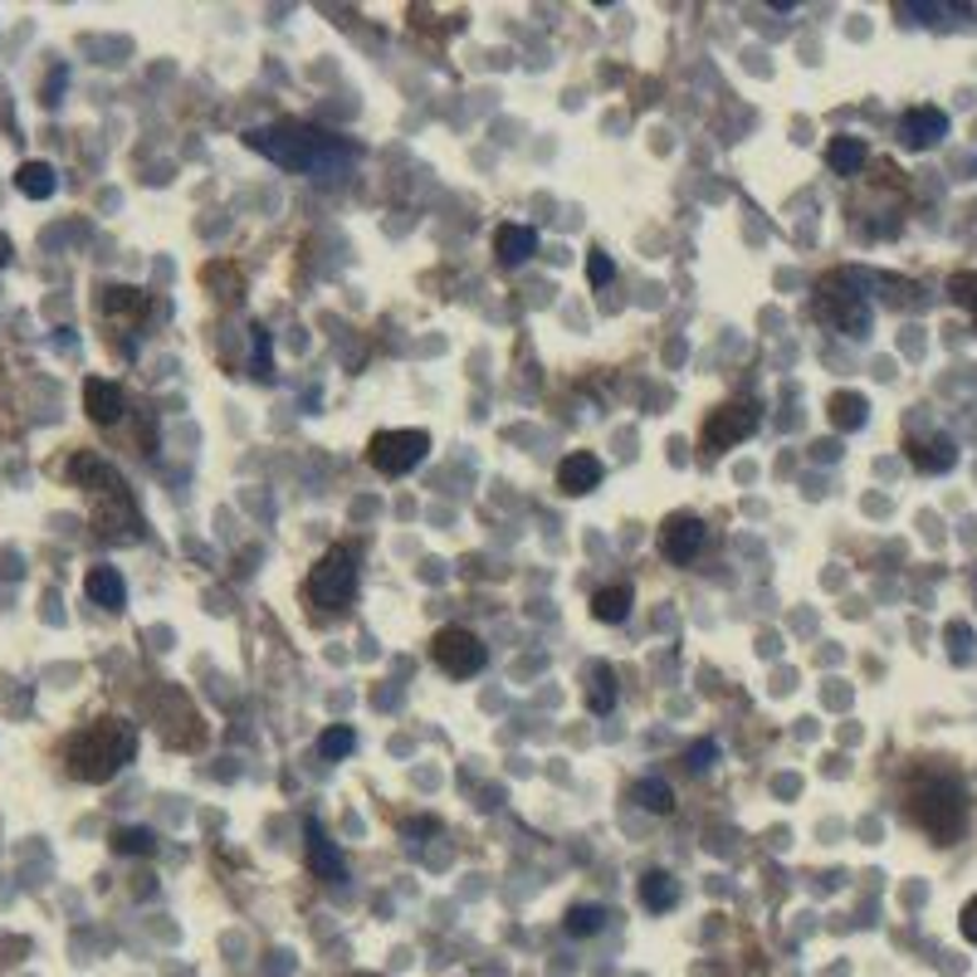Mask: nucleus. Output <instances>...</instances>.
Here are the masks:
<instances>
[{"label": "nucleus", "mask_w": 977, "mask_h": 977, "mask_svg": "<svg viewBox=\"0 0 977 977\" xmlns=\"http://www.w3.org/2000/svg\"><path fill=\"white\" fill-rule=\"evenodd\" d=\"M675 900H679V884L669 880L665 870H651V874L641 880V904H645V909L665 914V909H675Z\"/></svg>", "instance_id": "nucleus-21"}, {"label": "nucleus", "mask_w": 977, "mask_h": 977, "mask_svg": "<svg viewBox=\"0 0 977 977\" xmlns=\"http://www.w3.org/2000/svg\"><path fill=\"white\" fill-rule=\"evenodd\" d=\"M352 597H357V548L323 552L309 572V601L313 606H347Z\"/></svg>", "instance_id": "nucleus-4"}, {"label": "nucleus", "mask_w": 977, "mask_h": 977, "mask_svg": "<svg viewBox=\"0 0 977 977\" xmlns=\"http://www.w3.org/2000/svg\"><path fill=\"white\" fill-rule=\"evenodd\" d=\"M758 430V401H729V406H719V411L709 416V426H704V450L709 454H723V450H733V445H743L748 436Z\"/></svg>", "instance_id": "nucleus-8"}, {"label": "nucleus", "mask_w": 977, "mask_h": 977, "mask_svg": "<svg viewBox=\"0 0 977 977\" xmlns=\"http://www.w3.org/2000/svg\"><path fill=\"white\" fill-rule=\"evenodd\" d=\"M870 416V401L860 391H836L831 396V426L836 430H860Z\"/></svg>", "instance_id": "nucleus-20"}, {"label": "nucleus", "mask_w": 977, "mask_h": 977, "mask_svg": "<svg viewBox=\"0 0 977 977\" xmlns=\"http://www.w3.org/2000/svg\"><path fill=\"white\" fill-rule=\"evenodd\" d=\"M352 748H357V733L352 729H323V738H318V753L323 758H347Z\"/></svg>", "instance_id": "nucleus-26"}, {"label": "nucleus", "mask_w": 977, "mask_h": 977, "mask_svg": "<svg viewBox=\"0 0 977 977\" xmlns=\"http://www.w3.org/2000/svg\"><path fill=\"white\" fill-rule=\"evenodd\" d=\"M704 548V524L695 514H669L661 528V552L669 562H689Z\"/></svg>", "instance_id": "nucleus-9"}, {"label": "nucleus", "mask_w": 977, "mask_h": 977, "mask_svg": "<svg viewBox=\"0 0 977 977\" xmlns=\"http://www.w3.org/2000/svg\"><path fill=\"white\" fill-rule=\"evenodd\" d=\"M631 797L645 806V812H655V816H669L675 812V792H669V782H661V777H645V782H635L631 787Z\"/></svg>", "instance_id": "nucleus-24"}, {"label": "nucleus", "mask_w": 977, "mask_h": 977, "mask_svg": "<svg viewBox=\"0 0 977 977\" xmlns=\"http://www.w3.org/2000/svg\"><path fill=\"white\" fill-rule=\"evenodd\" d=\"M909 10H914V15H928V20H934V25H938L943 15H968V10H963V6H909Z\"/></svg>", "instance_id": "nucleus-33"}, {"label": "nucleus", "mask_w": 977, "mask_h": 977, "mask_svg": "<svg viewBox=\"0 0 977 977\" xmlns=\"http://www.w3.org/2000/svg\"><path fill=\"white\" fill-rule=\"evenodd\" d=\"M98 309H104V313H138L142 309V293L138 289H104Z\"/></svg>", "instance_id": "nucleus-27"}, {"label": "nucleus", "mask_w": 977, "mask_h": 977, "mask_svg": "<svg viewBox=\"0 0 977 977\" xmlns=\"http://www.w3.org/2000/svg\"><path fill=\"white\" fill-rule=\"evenodd\" d=\"M631 601H635L631 587H606V592L592 597V616L601 626H621V621L631 616Z\"/></svg>", "instance_id": "nucleus-19"}, {"label": "nucleus", "mask_w": 977, "mask_h": 977, "mask_svg": "<svg viewBox=\"0 0 977 977\" xmlns=\"http://www.w3.org/2000/svg\"><path fill=\"white\" fill-rule=\"evenodd\" d=\"M948 641H953V661H968V645H973V631L963 626V621H953L948 626Z\"/></svg>", "instance_id": "nucleus-31"}, {"label": "nucleus", "mask_w": 977, "mask_h": 977, "mask_svg": "<svg viewBox=\"0 0 977 977\" xmlns=\"http://www.w3.org/2000/svg\"><path fill=\"white\" fill-rule=\"evenodd\" d=\"M948 293L953 299L968 309V318H973V328H977V275L968 269V275H953V283H948Z\"/></svg>", "instance_id": "nucleus-28"}, {"label": "nucleus", "mask_w": 977, "mask_h": 977, "mask_svg": "<svg viewBox=\"0 0 977 977\" xmlns=\"http://www.w3.org/2000/svg\"><path fill=\"white\" fill-rule=\"evenodd\" d=\"M816 318H826V323L840 328V333H850V337H866L870 333L866 299H860L850 283H846V293H840V275L822 283V293H816Z\"/></svg>", "instance_id": "nucleus-7"}, {"label": "nucleus", "mask_w": 977, "mask_h": 977, "mask_svg": "<svg viewBox=\"0 0 977 977\" xmlns=\"http://www.w3.org/2000/svg\"><path fill=\"white\" fill-rule=\"evenodd\" d=\"M494 249H498V259L514 269V265H524V259L538 255V230H533V225H498Z\"/></svg>", "instance_id": "nucleus-13"}, {"label": "nucleus", "mask_w": 977, "mask_h": 977, "mask_svg": "<svg viewBox=\"0 0 977 977\" xmlns=\"http://www.w3.org/2000/svg\"><path fill=\"white\" fill-rule=\"evenodd\" d=\"M84 592H88L94 606H104V611H122V606H128V587H122L118 567H88Z\"/></svg>", "instance_id": "nucleus-12"}, {"label": "nucleus", "mask_w": 977, "mask_h": 977, "mask_svg": "<svg viewBox=\"0 0 977 977\" xmlns=\"http://www.w3.org/2000/svg\"><path fill=\"white\" fill-rule=\"evenodd\" d=\"M611 704H616V669L597 661L592 669H587V709H592V713H611Z\"/></svg>", "instance_id": "nucleus-18"}, {"label": "nucleus", "mask_w": 977, "mask_h": 977, "mask_svg": "<svg viewBox=\"0 0 977 977\" xmlns=\"http://www.w3.org/2000/svg\"><path fill=\"white\" fill-rule=\"evenodd\" d=\"M606 909L601 904H577V909H567V919H562V928L572 938H592V934H601V928H606Z\"/></svg>", "instance_id": "nucleus-23"}, {"label": "nucleus", "mask_w": 977, "mask_h": 977, "mask_svg": "<svg viewBox=\"0 0 977 977\" xmlns=\"http://www.w3.org/2000/svg\"><path fill=\"white\" fill-rule=\"evenodd\" d=\"M112 850H118V856H152L157 836L147 831V826H122V831H112Z\"/></svg>", "instance_id": "nucleus-25"}, {"label": "nucleus", "mask_w": 977, "mask_h": 977, "mask_svg": "<svg viewBox=\"0 0 977 977\" xmlns=\"http://www.w3.org/2000/svg\"><path fill=\"white\" fill-rule=\"evenodd\" d=\"M309 870H313L323 884H337V880H343V856H337V846L323 836V826H318V822H309Z\"/></svg>", "instance_id": "nucleus-15"}, {"label": "nucleus", "mask_w": 977, "mask_h": 977, "mask_svg": "<svg viewBox=\"0 0 977 977\" xmlns=\"http://www.w3.org/2000/svg\"><path fill=\"white\" fill-rule=\"evenodd\" d=\"M909 460L924 474H943L958 464V445H953L948 436H928V440H914V445H909Z\"/></svg>", "instance_id": "nucleus-16"}, {"label": "nucleus", "mask_w": 977, "mask_h": 977, "mask_svg": "<svg viewBox=\"0 0 977 977\" xmlns=\"http://www.w3.org/2000/svg\"><path fill=\"white\" fill-rule=\"evenodd\" d=\"M255 377H275V367H269V333L265 328H255Z\"/></svg>", "instance_id": "nucleus-29"}, {"label": "nucleus", "mask_w": 977, "mask_h": 977, "mask_svg": "<svg viewBox=\"0 0 977 977\" xmlns=\"http://www.w3.org/2000/svg\"><path fill=\"white\" fill-rule=\"evenodd\" d=\"M430 655H436V665L445 669V675H454V679H470V675H480V669L488 665L484 641L474 631H464V626H445V631H440L436 645H430Z\"/></svg>", "instance_id": "nucleus-6"}, {"label": "nucleus", "mask_w": 977, "mask_h": 977, "mask_svg": "<svg viewBox=\"0 0 977 977\" xmlns=\"http://www.w3.org/2000/svg\"><path fill=\"white\" fill-rule=\"evenodd\" d=\"M909 816H914L919 826H924L928 836L938 840V846H948V840L963 836V822H968V802H963V787L948 777H934L924 782V787L909 792Z\"/></svg>", "instance_id": "nucleus-3"}, {"label": "nucleus", "mask_w": 977, "mask_h": 977, "mask_svg": "<svg viewBox=\"0 0 977 977\" xmlns=\"http://www.w3.org/2000/svg\"><path fill=\"white\" fill-rule=\"evenodd\" d=\"M138 753V729L128 719H98L88 729H78L64 748L69 772L78 782H112Z\"/></svg>", "instance_id": "nucleus-2"}, {"label": "nucleus", "mask_w": 977, "mask_h": 977, "mask_svg": "<svg viewBox=\"0 0 977 977\" xmlns=\"http://www.w3.org/2000/svg\"><path fill=\"white\" fill-rule=\"evenodd\" d=\"M255 152H265L269 162L293 167V172H313V176H333L337 167L352 162L347 147H337V138H328L323 128H309V122H269V128H255L245 138Z\"/></svg>", "instance_id": "nucleus-1"}, {"label": "nucleus", "mask_w": 977, "mask_h": 977, "mask_svg": "<svg viewBox=\"0 0 977 977\" xmlns=\"http://www.w3.org/2000/svg\"><path fill=\"white\" fill-rule=\"evenodd\" d=\"M713 758H719V748H713V743H695V748H689V758H685V763L695 767V772H704V767L713 763Z\"/></svg>", "instance_id": "nucleus-32"}, {"label": "nucleus", "mask_w": 977, "mask_h": 977, "mask_svg": "<svg viewBox=\"0 0 977 977\" xmlns=\"http://www.w3.org/2000/svg\"><path fill=\"white\" fill-rule=\"evenodd\" d=\"M611 275H616V265H611L601 249H592V259H587V279H592L597 289H601V283H611Z\"/></svg>", "instance_id": "nucleus-30"}, {"label": "nucleus", "mask_w": 977, "mask_h": 977, "mask_svg": "<svg viewBox=\"0 0 977 977\" xmlns=\"http://www.w3.org/2000/svg\"><path fill=\"white\" fill-rule=\"evenodd\" d=\"M54 186H60V176H54L50 162H25L15 172V191H20V196H30V201H50Z\"/></svg>", "instance_id": "nucleus-17"}, {"label": "nucleus", "mask_w": 977, "mask_h": 977, "mask_svg": "<svg viewBox=\"0 0 977 977\" xmlns=\"http://www.w3.org/2000/svg\"><path fill=\"white\" fill-rule=\"evenodd\" d=\"M430 454V436L426 430H377L367 445V460L372 470L386 474V480H401V474H411L420 460Z\"/></svg>", "instance_id": "nucleus-5"}, {"label": "nucleus", "mask_w": 977, "mask_h": 977, "mask_svg": "<svg viewBox=\"0 0 977 977\" xmlns=\"http://www.w3.org/2000/svg\"><path fill=\"white\" fill-rule=\"evenodd\" d=\"M963 938L977 943V894H973L968 904H963Z\"/></svg>", "instance_id": "nucleus-34"}, {"label": "nucleus", "mask_w": 977, "mask_h": 977, "mask_svg": "<svg viewBox=\"0 0 977 977\" xmlns=\"http://www.w3.org/2000/svg\"><path fill=\"white\" fill-rule=\"evenodd\" d=\"M601 460L597 454H587V450H572L567 460L558 464V488L562 494H592V488L601 484Z\"/></svg>", "instance_id": "nucleus-11"}, {"label": "nucleus", "mask_w": 977, "mask_h": 977, "mask_svg": "<svg viewBox=\"0 0 977 977\" xmlns=\"http://www.w3.org/2000/svg\"><path fill=\"white\" fill-rule=\"evenodd\" d=\"M826 167L840 172V176L860 172V167H866V142H860V138H836L831 147H826Z\"/></svg>", "instance_id": "nucleus-22"}, {"label": "nucleus", "mask_w": 977, "mask_h": 977, "mask_svg": "<svg viewBox=\"0 0 977 977\" xmlns=\"http://www.w3.org/2000/svg\"><path fill=\"white\" fill-rule=\"evenodd\" d=\"M900 138H904V147L924 152V147H934V142L948 138V112H943V108H909L904 122H900Z\"/></svg>", "instance_id": "nucleus-10"}, {"label": "nucleus", "mask_w": 977, "mask_h": 977, "mask_svg": "<svg viewBox=\"0 0 977 977\" xmlns=\"http://www.w3.org/2000/svg\"><path fill=\"white\" fill-rule=\"evenodd\" d=\"M84 411L98 420V426H112L122 416V391L118 382H104V377H88L84 382Z\"/></svg>", "instance_id": "nucleus-14"}]
</instances>
